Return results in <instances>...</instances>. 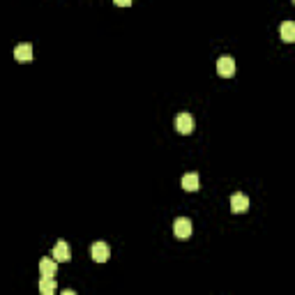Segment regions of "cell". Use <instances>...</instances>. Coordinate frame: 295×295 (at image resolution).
Wrapping results in <instances>:
<instances>
[{"label":"cell","mask_w":295,"mask_h":295,"mask_svg":"<svg viewBox=\"0 0 295 295\" xmlns=\"http://www.w3.org/2000/svg\"><path fill=\"white\" fill-rule=\"evenodd\" d=\"M217 74L224 79H231L235 74V60L231 58V55H222L217 60Z\"/></svg>","instance_id":"277c9868"},{"label":"cell","mask_w":295,"mask_h":295,"mask_svg":"<svg viewBox=\"0 0 295 295\" xmlns=\"http://www.w3.org/2000/svg\"><path fill=\"white\" fill-rule=\"evenodd\" d=\"M53 258L58 263H67L71 258V252H69V245H67L65 240H58L53 247Z\"/></svg>","instance_id":"8992f818"},{"label":"cell","mask_w":295,"mask_h":295,"mask_svg":"<svg viewBox=\"0 0 295 295\" xmlns=\"http://www.w3.org/2000/svg\"><path fill=\"white\" fill-rule=\"evenodd\" d=\"M247 208H249V198H247V194H233L231 196V210H233L235 214L238 212H247Z\"/></svg>","instance_id":"52a82bcc"},{"label":"cell","mask_w":295,"mask_h":295,"mask_svg":"<svg viewBox=\"0 0 295 295\" xmlns=\"http://www.w3.org/2000/svg\"><path fill=\"white\" fill-rule=\"evenodd\" d=\"M173 233H175L178 240H187V238L191 235V222L187 217H178L173 222Z\"/></svg>","instance_id":"7a4b0ae2"},{"label":"cell","mask_w":295,"mask_h":295,"mask_svg":"<svg viewBox=\"0 0 295 295\" xmlns=\"http://www.w3.org/2000/svg\"><path fill=\"white\" fill-rule=\"evenodd\" d=\"M90 258H93L95 263H106L111 258V249H109V245L106 242H93L90 245Z\"/></svg>","instance_id":"6da1fadb"},{"label":"cell","mask_w":295,"mask_h":295,"mask_svg":"<svg viewBox=\"0 0 295 295\" xmlns=\"http://www.w3.org/2000/svg\"><path fill=\"white\" fill-rule=\"evenodd\" d=\"M39 293L53 295L55 293V277H42L39 279Z\"/></svg>","instance_id":"8fae6325"},{"label":"cell","mask_w":295,"mask_h":295,"mask_svg":"<svg viewBox=\"0 0 295 295\" xmlns=\"http://www.w3.org/2000/svg\"><path fill=\"white\" fill-rule=\"evenodd\" d=\"M113 3H115L118 7H129V5H131V0H113Z\"/></svg>","instance_id":"7c38bea8"},{"label":"cell","mask_w":295,"mask_h":295,"mask_svg":"<svg viewBox=\"0 0 295 295\" xmlns=\"http://www.w3.org/2000/svg\"><path fill=\"white\" fill-rule=\"evenodd\" d=\"M175 129L180 131V134H191L194 131V118H191V113H187V111H182V113H178V118H175Z\"/></svg>","instance_id":"3957f363"},{"label":"cell","mask_w":295,"mask_h":295,"mask_svg":"<svg viewBox=\"0 0 295 295\" xmlns=\"http://www.w3.org/2000/svg\"><path fill=\"white\" fill-rule=\"evenodd\" d=\"M58 272V261L55 258H42L39 261V274L42 277H55Z\"/></svg>","instance_id":"ba28073f"},{"label":"cell","mask_w":295,"mask_h":295,"mask_svg":"<svg viewBox=\"0 0 295 295\" xmlns=\"http://www.w3.org/2000/svg\"><path fill=\"white\" fill-rule=\"evenodd\" d=\"M293 5H295V0H293Z\"/></svg>","instance_id":"4fadbf2b"},{"label":"cell","mask_w":295,"mask_h":295,"mask_svg":"<svg viewBox=\"0 0 295 295\" xmlns=\"http://www.w3.org/2000/svg\"><path fill=\"white\" fill-rule=\"evenodd\" d=\"M182 189L185 191H196L198 189V173H185L180 180Z\"/></svg>","instance_id":"30bf717a"},{"label":"cell","mask_w":295,"mask_h":295,"mask_svg":"<svg viewBox=\"0 0 295 295\" xmlns=\"http://www.w3.org/2000/svg\"><path fill=\"white\" fill-rule=\"evenodd\" d=\"M279 35H281V39L284 42H295V21H284L281 23V28H279Z\"/></svg>","instance_id":"9c48e42d"},{"label":"cell","mask_w":295,"mask_h":295,"mask_svg":"<svg viewBox=\"0 0 295 295\" xmlns=\"http://www.w3.org/2000/svg\"><path fill=\"white\" fill-rule=\"evenodd\" d=\"M14 58H17L19 62H30L33 60V44H28V42L17 44V46H14Z\"/></svg>","instance_id":"5b68a950"}]
</instances>
